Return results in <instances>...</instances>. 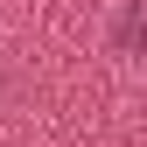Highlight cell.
<instances>
[{
    "label": "cell",
    "mask_w": 147,
    "mask_h": 147,
    "mask_svg": "<svg viewBox=\"0 0 147 147\" xmlns=\"http://www.w3.org/2000/svg\"><path fill=\"white\" fill-rule=\"evenodd\" d=\"M112 42H119V49H147V0H126V14H119V28H112Z\"/></svg>",
    "instance_id": "cell-1"
}]
</instances>
